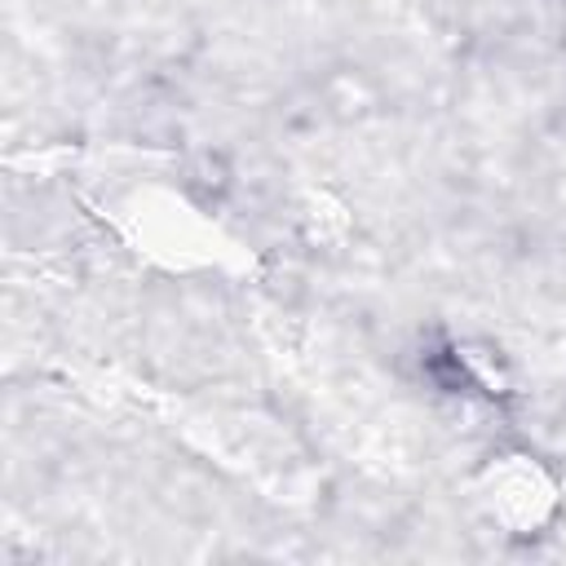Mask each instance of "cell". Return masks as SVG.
<instances>
[{
  "instance_id": "cell-1",
  "label": "cell",
  "mask_w": 566,
  "mask_h": 566,
  "mask_svg": "<svg viewBox=\"0 0 566 566\" xmlns=\"http://www.w3.org/2000/svg\"><path fill=\"white\" fill-rule=\"evenodd\" d=\"M115 226L124 230V239L137 248V252H150V256H164L172 265H186V261H212L217 256V230L181 199V195H168V190H137L128 195L124 203H115Z\"/></svg>"
},
{
  "instance_id": "cell-2",
  "label": "cell",
  "mask_w": 566,
  "mask_h": 566,
  "mask_svg": "<svg viewBox=\"0 0 566 566\" xmlns=\"http://www.w3.org/2000/svg\"><path fill=\"white\" fill-rule=\"evenodd\" d=\"M478 504L491 513V522L509 526L513 535H531L553 517L557 486L531 455H504V460L482 469Z\"/></svg>"
}]
</instances>
